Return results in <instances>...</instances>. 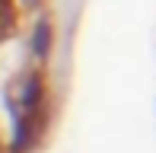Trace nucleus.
<instances>
[{"mask_svg":"<svg viewBox=\"0 0 156 153\" xmlns=\"http://www.w3.org/2000/svg\"><path fill=\"white\" fill-rule=\"evenodd\" d=\"M16 23H19V16H16L13 0H0V41L16 32Z\"/></svg>","mask_w":156,"mask_h":153,"instance_id":"1","label":"nucleus"},{"mask_svg":"<svg viewBox=\"0 0 156 153\" xmlns=\"http://www.w3.org/2000/svg\"><path fill=\"white\" fill-rule=\"evenodd\" d=\"M48 48H51V26L41 19L38 26H35V38H32V51L38 54V58H45Z\"/></svg>","mask_w":156,"mask_h":153,"instance_id":"2","label":"nucleus"},{"mask_svg":"<svg viewBox=\"0 0 156 153\" xmlns=\"http://www.w3.org/2000/svg\"><path fill=\"white\" fill-rule=\"evenodd\" d=\"M26 3H35V0H26Z\"/></svg>","mask_w":156,"mask_h":153,"instance_id":"3","label":"nucleus"}]
</instances>
